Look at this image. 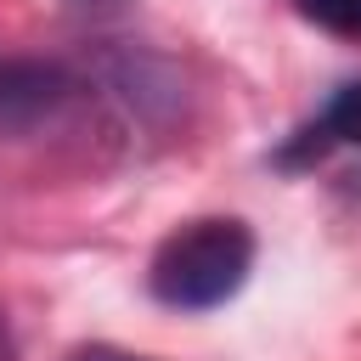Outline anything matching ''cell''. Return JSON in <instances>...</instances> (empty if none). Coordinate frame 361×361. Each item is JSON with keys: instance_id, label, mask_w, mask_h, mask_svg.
Wrapping results in <instances>:
<instances>
[{"instance_id": "6da1fadb", "label": "cell", "mask_w": 361, "mask_h": 361, "mask_svg": "<svg viewBox=\"0 0 361 361\" xmlns=\"http://www.w3.org/2000/svg\"><path fill=\"white\" fill-rule=\"evenodd\" d=\"M254 271V231L243 220H192L152 259V293L175 310L226 305Z\"/></svg>"}, {"instance_id": "7a4b0ae2", "label": "cell", "mask_w": 361, "mask_h": 361, "mask_svg": "<svg viewBox=\"0 0 361 361\" xmlns=\"http://www.w3.org/2000/svg\"><path fill=\"white\" fill-rule=\"evenodd\" d=\"M68 90H73V79H68L56 62L0 56V141L45 124V118L68 102Z\"/></svg>"}, {"instance_id": "3957f363", "label": "cell", "mask_w": 361, "mask_h": 361, "mask_svg": "<svg viewBox=\"0 0 361 361\" xmlns=\"http://www.w3.org/2000/svg\"><path fill=\"white\" fill-rule=\"evenodd\" d=\"M322 135H327V141H350V147H361V85H344V90L327 102V113H322Z\"/></svg>"}, {"instance_id": "277c9868", "label": "cell", "mask_w": 361, "mask_h": 361, "mask_svg": "<svg viewBox=\"0 0 361 361\" xmlns=\"http://www.w3.org/2000/svg\"><path fill=\"white\" fill-rule=\"evenodd\" d=\"M299 11H305L316 28L361 45V0H299Z\"/></svg>"}, {"instance_id": "5b68a950", "label": "cell", "mask_w": 361, "mask_h": 361, "mask_svg": "<svg viewBox=\"0 0 361 361\" xmlns=\"http://www.w3.org/2000/svg\"><path fill=\"white\" fill-rule=\"evenodd\" d=\"M73 361H135V355H118V350H85V355H73Z\"/></svg>"}, {"instance_id": "8992f818", "label": "cell", "mask_w": 361, "mask_h": 361, "mask_svg": "<svg viewBox=\"0 0 361 361\" xmlns=\"http://www.w3.org/2000/svg\"><path fill=\"white\" fill-rule=\"evenodd\" d=\"M0 361H6V327H0Z\"/></svg>"}]
</instances>
